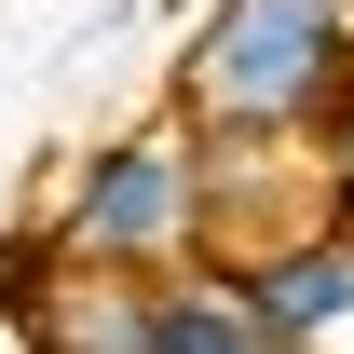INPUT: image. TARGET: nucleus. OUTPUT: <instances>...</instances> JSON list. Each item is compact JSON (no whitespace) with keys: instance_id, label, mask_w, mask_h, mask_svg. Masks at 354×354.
I'll return each instance as SVG.
<instances>
[{"instance_id":"nucleus-1","label":"nucleus","mask_w":354,"mask_h":354,"mask_svg":"<svg viewBox=\"0 0 354 354\" xmlns=\"http://www.w3.org/2000/svg\"><path fill=\"white\" fill-rule=\"evenodd\" d=\"M354 82V0H205L177 41V123L205 150H286Z\"/></svg>"},{"instance_id":"nucleus-2","label":"nucleus","mask_w":354,"mask_h":354,"mask_svg":"<svg viewBox=\"0 0 354 354\" xmlns=\"http://www.w3.org/2000/svg\"><path fill=\"white\" fill-rule=\"evenodd\" d=\"M218 218V150L191 123H123L68 164V205H55V259L68 272H177Z\"/></svg>"},{"instance_id":"nucleus-3","label":"nucleus","mask_w":354,"mask_h":354,"mask_svg":"<svg viewBox=\"0 0 354 354\" xmlns=\"http://www.w3.org/2000/svg\"><path fill=\"white\" fill-rule=\"evenodd\" d=\"M55 354H286L245 300V272H95V313Z\"/></svg>"},{"instance_id":"nucleus-4","label":"nucleus","mask_w":354,"mask_h":354,"mask_svg":"<svg viewBox=\"0 0 354 354\" xmlns=\"http://www.w3.org/2000/svg\"><path fill=\"white\" fill-rule=\"evenodd\" d=\"M245 300L286 354H313L327 327H354V232H272L245 259Z\"/></svg>"},{"instance_id":"nucleus-5","label":"nucleus","mask_w":354,"mask_h":354,"mask_svg":"<svg viewBox=\"0 0 354 354\" xmlns=\"http://www.w3.org/2000/svg\"><path fill=\"white\" fill-rule=\"evenodd\" d=\"M313 177H327V191L354 205V82L327 95V123H313Z\"/></svg>"}]
</instances>
